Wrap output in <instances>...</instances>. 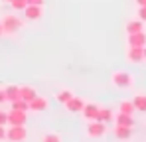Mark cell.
I'll list each match as a JSON object with an SVG mask.
<instances>
[{
    "label": "cell",
    "mask_w": 146,
    "mask_h": 142,
    "mask_svg": "<svg viewBox=\"0 0 146 142\" xmlns=\"http://www.w3.org/2000/svg\"><path fill=\"white\" fill-rule=\"evenodd\" d=\"M6 103V93H4V87H0V105Z\"/></svg>",
    "instance_id": "obj_26"
},
{
    "label": "cell",
    "mask_w": 146,
    "mask_h": 142,
    "mask_svg": "<svg viewBox=\"0 0 146 142\" xmlns=\"http://www.w3.org/2000/svg\"><path fill=\"white\" fill-rule=\"evenodd\" d=\"M4 36V30H2V24H0V38Z\"/></svg>",
    "instance_id": "obj_30"
},
{
    "label": "cell",
    "mask_w": 146,
    "mask_h": 142,
    "mask_svg": "<svg viewBox=\"0 0 146 142\" xmlns=\"http://www.w3.org/2000/svg\"><path fill=\"white\" fill-rule=\"evenodd\" d=\"M142 49H144V59H146V46H144V47H142Z\"/></svg>",
    "instance_id": "obj_32"
},
{
    "label": "cell",
    "mask_w": 146,
    "mask_h": 142,
    "mask_svg": "<svg viewBox=\"0 0 146 142\" xmlns=\"http://www.w3.org/2000/svg\"><path fill=\"white\" fill-rule=\"evenodd\" d=\"M124 30H126V34H136V32H144V22L142 20H130V22H126L124 26Z\"/></svg>",
    "instance_id": "obj_15"
},
{
    "label": "cell",
    "mask_w": 146,
    "mask_h": 142,
    "mask_svg": "<svg viewBox=\"0 0 146 142\" xmlns=\"http://www.w3.org/2000/svg\"><path fill=\"white\" fill-rule=\"evenodd\" d=\"M4 93H6V103H12L20 97V89H18V85H6Z\"/></svg>",
    "instance_id": "obj_16"
},
{
    "label": "cell",
    "mask_w": 146,
    "mask_h": 142,
    "mask_svg": "<svg viewBox=\"0 0 146 142\" xmlns=\"http://www.w3.org/2000/svg\"><path fill=\"white\" fill-rule=\"evenodd\" d=\"M126 36H128V46H132V47H144L146 46V32L126 34Z\"/></svg>",
    "instance_id": "obj_11"
},
{
    "label": "cell",
    "mask_w": 146,
    "mask_h": 142,
    "mask_svg": "<svg viewBox=\"0 0 146 142\" xmlns=\"http://www.w3.org/2000/svg\"><path fill=\"white\" fill-rule=\"evenodd\" d=\"M136 16H138V20H142L146 24V6H138V12H136Z\"/></svg>",
    "instance_id": "obj_25"
},
{
    "label": "cell",
    "mask_w": 146,
    "mask_h": 142,
    "mask_svg": "<svg viewBox=\"0 0 146 142\" xmlns=\"http://www.w3.org/2000/svg\"><path fill=\"white\" fill-rule=\"evenodd\" d=\"M85 103H87V101H85L83 97H77V95H73L71 99H69V101L65 103V109H67L69 113H73V115H79V113L83 111Z\"/></svg>",
    "instance_id": "obj_8"
},
{
    "label": "cell",
    "mask_w": 146,
    "mask_h": 142,
    "mask_svg": "<svg viewBox=\"0 0 146 142\" xmlns=\"http://www.w3.org/2000/svg\"><path fill=\"white\" fill-rule=\"evenodd\" d=\"M28 138L26 126H8L6 128V140L10 142H24Z\"/></svg>",
    "instance_id": "obj_4"
},
{
    "label": "cell",
    "mask_w": 146,
    "mask_h": 142,
    "mask_svg": "<svg viewBox=\"0 0 146 142\" xmlns=\"http://www.w3.org/2000/svg\"><path fill=\"white\" fill-rule=\"evenodd\" d=\"M97 120H103V122H111V120H113V111H111L109 107H99Z\"/></svg>",
    "instance_id": "obj_18"
},
{
    "label": "cell",
    "mask_w": 146,
    "mask_h": 142,
    "mask_svg": "<svg viewBox=\"0 0 146 142\" xmlns=\"http://www.w3.org/2000/svg\"><path fill=\"white\" fill-rule=\"evenodd\" d=\"M126 59H128V63H134V65L142 63L144 61V49L142 47L128 46V49H126Z\"/></svg>",
    "instance_id": "obj_9"
},
{
    "label": "cell",
    "mask_w": 146,
    "mask_h": 142,
    "mask_svg": "<svg viewBox=\"0 0 146 142\" xmlns=\"http://www.w3.org/2000/svg\"><path fill=\"white\" fill-rule=\"evenodd\" d=\"M28 4H40V6H44V0H28Z\"/></svg>",
    "instance_id": "obj_28"
},
{
    "label": "cell",
    "mask_w": 146,
    "mask_h": 142,
    "mask_svg": "<svg viewBox=\"0 0 146 142\" xmlns=\"http://www.w3.org/2000/svg\"><path fill=\"white\" fill-rule=\"evenodd\" d=\"M22 14H24L26 20L38 22V20H42V16H44V6H40V4H28L24 10H22Z\"/></svg>",
    "instance_id": "obj_5"
},
{
    "label": "cell",
    "mask_w": 146,
    "mask_h": 142,
    "mask_svg": "<svg viewBox=\"0 0 146 142\" xmlns=\"http://www.w3.org/2000/svg\"><path fill=\"white\" fill-rule=\"evenodd\" d=\"M71 97H73V91H71V89H59V91L55 93V99H57L61 105H65Z\"/></svg>",
    "instance_id": "obj_19"
},
{
    "label": "cell",
    "mask_w": 146,
    "mask_h": 142,
    "mask_svg": "<svg viewBox=\"0 0 146 142\" xmlns=\"http://www.w3.org/2000/svg\"><path fill=\"white\" fill-rule=\"evenodd\" d=\"M113 120H115V124H121V126H134L132 115H126V113H117V115H113Z\"/></svg>",
    "instance_id": "obj_12"
},
{
    "label": "cell",
    "mask_w": 146,
    "mask_h": 142,
    "mask_svg": "<svg viewBox=\"0 0 146 142\" xmlns=\"http://www.w3.org/2000/svg\"><path fill=\"white\" fill-rule=\"evenodd\" d=\"M97 115H99V105L95 103H85L83 111H81V117L85 120H97Z\"/></svg>",
    "instance_id": "obj_10"
},
{
    "label": "cell",
    "mask_w": 146,
    "mask_h": 142,
    "mask_svg": "<svg viewBox=\"0 0 146 142\" xmlns=\"http://www.w3.org/2000/svg\"><path fill=\"white\" fill-rule=\"evenodd\" d=\"M0 140H6V126H0Z\"/></svg>",
    "instance_id": "obj_27"
},
{
    "label": "cell",
    "mask_w": 146,
    "mask_h": 142,
    "mask_svg": "<svg viewBox=\"0 0 146 142\" xmlns=\"http://www.w3.org/2000/svg\"><path fill=\"white\" fill-rule=\"evenodd\" d=\"M0 126H8V111L0 109Z\"/></svg>",
    "instance_id": "obj_24"
},
{
    "label": "cell",
    "mask_w": 146,
    "mask_h": 142,
    "mask_svg": "<svg viewBox=\"0 0 146 142\" xmlns=\"http://www.w3.org/2000/svg\"><path fill=\"white\" fill-rule=\"evenodd\" d=\"M134 105H132V101H121L119 103V113H126V115H134Z\"/></svg>",
    "instance_id": "obj_20"
},
{
    "label": "cell",
    "mask_w": 146,
    "mask_h": 142,
    "mask_svg": "<svg viewBox=\"0 0 146 142\" xmlns=\"http://www.w3.org/2000/svg\"><path fill=\"white\" fill-rule=\"evenodd\" d=\"M46 109H48V99H46V97L36 95L32 101H28V111H30V113H42V111H46Z\"/></svg>",
    "instance_id": "obj_7"
},
{
    "label": "cell",
    "mask_w": 146,
    "mask_h": 142,
    "mask_svg": "<svg viewBox=\"0 0 146 142\" xmlns=\"http://www.w3.org/2000/svg\"><path fill=\"white\" fill-rule=\"evenodd\" d=\"M107 132V122L103 120H87V136L89 138H101Z\"/></svg>",
    "instance_id": "obj_3"
},
{
    "label": "cell",
    "mask_w": 146,
    "mask_h": 142,
    "mask_svg": "<svg viewBox=\"0 0 146 142\" xmlns=\"http://www.w3.org/2000/svg\"><path fill=\"white\" fill-rule=\"evenodd\" d=\"M18 89H20V99H24V101H32L38 95V89L32 85H20Z\"/></svg>",
    "instance_id": "obj_14"
},
{
    "label": "cell",
    "mask_w": 146,
    "mask_h": 142,
    "mask_svg": "<svg viewBox=\"0 0 146 142\" xmlns=\"http://www.w3.org/2000/svg\"><path fill=\"white\" fill-rule=\"evenodd\" d=\"M0 2H4V4H10V0H0Z\"/></svg>",
    "instance_id": "obj_31"
},
{
    "label": "cell",
    "mask_w": 146,
    "mask_h": 142,
    "mask_svg": "<svg viewBox=\"0 0 146 142\" xmlns=\"http://www.w3.org/2000/svg\"><path fill=\"white\" fill-rule=\"evenodd\" d=\"M111 81H113V85L119 87V89H130V87L134 85V77H132L128 71H115V73L111 75Z\"/></svg>",
    "instance_id": "obj_2"
},
{
    "label": "cell",
    "mask_w": 146,
    "mask_h": 142,
    "mask_svg": "<svg viewBox=\"0 0 146 142\" xmlns=\"http://www.w3.org/2000/svg\"><path fill=\"white\" fill-rule=\"evenodd\" d=\"M0 24H2V30H4L6 36H14L24 28V20L20 16H16V14H4Z\"/></svg>",
    "instance_id": "obj_1"
},
{
    "label": "cell",
    "mask_w": 146,
    "mask_h": 142,
    "mask_svg": "<svg viewBox=\"0 0 146 142\" xmlns=\"http://www.w3.org/2000/svg\"><path fill=\"white\" fill-rule=\"evenodd\" d=\"M42 140H44V142H59V140H61V136H59V134H44Z\"/></svg>",
    "instance_id": "obj_23"
},
{
    "label": "cell",
    "mask_w": 146,
    "mask_h": 142,
    "mask_svg": "<svg viewBox=\"0 0 146 142\" xmlns=\"http://www.w3.org/2000/svg\"><path fill=\"white\" fill-rule=\"evenodd\" d=\"M132 105H134V109L136 111H140V113H146V95H136L134 99H132Z\"/></svg>",
    "instance_id": "obj_17"
},
{
    "label": "cell",
    "mask_w": 146,
    "mask_h": 142,
    "mask_svg": "<svg viewBox=\"0 0 146 142\" xmlns=\"http://www.w3.org/2000/svg\"><path fill=\"white\" fill-rule=\"evenodd\" d=\"M26 122H28V113L16 109L8 111V126H26Z\"/></svg>",
    "instance_id": "obj_6"
},
{
    "label": "cell",
    "mask_w": 146,
    "mask_h": 142,
    "mask_svg": "<svg viewBox=\"0 0 146 142\" xmlns=\"http://www.w3.org/2000/svg\"><path fill=\"white\" fill-rule=\"evenodd\" d=\"M26 6H28V0H10V8L14 12H22Z\"/></svg>",
    "instance_id": "obj_22"
},
{
    "label": "cell",
    "mask_w": 146,
    "mask_h": 142,
    "mask_svg": "<svg viewBox=\"0 0 146 142\" xmlns=\"http://www.w3.org/2000/svg\"><path fill=\"white\" fill-rule=\"evenodd\" d=\"M136 4L138 6H146V0H136Z\"/></svg>",
    "instance_id": "obj_29"
},
{
    "label": "cell",
    "mask_w": 146,
    "mask_h": 142,
    "mask_svg": "<svg viewBox=\"0 0 146 142\" xmlns=\"http://www.w3.org/2000/svg\"><path fill=\"white\" fill-rule=\"evenodd\" d=\"M10 109H16V111H24V113H30L28 111V101H24V99H16V101H12L10 103Z\"/></svg>",
    "instance_id": "obj_21"
},
{
    "label": "cell",
    "mask_w": 146,
    "mask_h": 142,
    "mask_svg": "<svg viewBox=\"0 0 146 142\" xmlns=\"http://www.w3.org/2000/svg\"><path fill=\"white\" fill-rule=\"evenodd\" d=\"M115 136L119 140H128L132 136V126H121V124H115Z\"/></svg>",
    "instance_id": "obj_13"
}]
</instances>
